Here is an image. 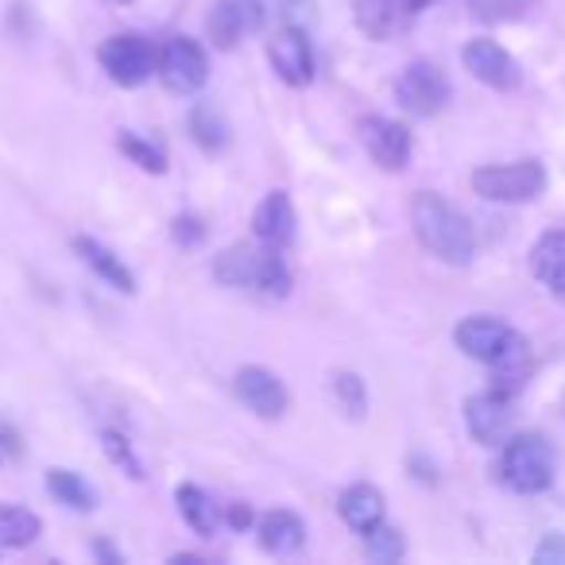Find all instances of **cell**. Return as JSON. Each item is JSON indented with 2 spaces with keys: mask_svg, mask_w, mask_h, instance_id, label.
<instances>
[{
  "mask_svg": "<svg viewBox=\"0 0 565 565\" xmlns=\"http://www.w3.org/2000/svg\"><path fill=\"white\" fill-rule=\"evenodd\" d=\"M454 341L469 361H480L495 372V384L500 392L515 395L526 380V369H531V353H526V341L519 330H511L508 322L492 315H472L465 318L454 330Z\"/></svg>",
  "mask_w": 565,
  "mask_h": 565,
  "instance_id": "1",
  "label": "cell"
},
{
  "mask_svg": "<svg viewBox=\"0 0 565 565\" xmlns=\"http://www.w3.org/2000/svg\"><path fill=\"white\" fill-rule=\"evenodd\" d=\"M411 228H415L418 244L449 267H469L477 256V236H472L469 217L434 190H418L411 198Z\"/></svg>",
  "mask_w": 565,
  "mask_h": 565,
  "instance_id": "2",
  "label": "cell"
},
{
  "mask_svg": "<svg viewBox=\"0 0 565 565\" xmlns=\"http://www.w3.org/2000/svg\"><path fill=\"white\" fill-rule=\"evenodd\" d=\"M213 279L233 291H252L264 299H287L291 295V264L282 256V248L271 244H228L217 259H213Z\"/></svg>",
  "mask_w": 565,
  "mask_h": 565,
  "instance_id": "3",
  "label": "cell"
},
{
  "mask_svg": "<svg viewBox=\"0 0 565 565\" xmlns=\"http://www.w3.org/2000/svg\"><path fill=\"white\" fill-rule=\"evenodd\" d=\"M557 472V454L550 446V438L542 434H515L503 441L500 454V480L519 495H539L554 484Z\"/></svg>",
  "mask_w": 565,
  "mask_h": 565,
  "instance_id": "4",
  "label": "cell"
},
{
  "mask_svg": "<svg viewBox=\"0 0 565 565\" xmlns=\"http://www.w3.org/2000/svg\"><path fill=\"white\" fill-rule=\"evenodd\" d=\"M472 190L484 202L495 205H523L542 198L546 190V167L539 159H519V163H492L472 171Z\"/></svg>",
  "mask_w": 565,
  "mask_h": 565,
  "instance_id": "5",
  "label": "cell"
},
{
  "mask_svg": "<svg viewBox=\"0 0 565 565\" xmlns=\"http://www.w3.org/2000/svg\"><path fill=\"white\" fill-rule=\"evenodd\" d=\"M97 63L109 74V82L125 89H136L143 82L159 78V47L140 32H120L97 47Z\"/></svg>",
  "mask_w": 565,
  "mask_h": 565,
  "instance_id": "6",
  "label": "cell"
},
{
  "mask_svg": "<svg viewBox=\"0 0 565 565\" xmlns=\"http://www.w3.org/2000/svg\"><path fill=\"white\" fill-rule=\"evenodd\" d=\"M449 94H454V86H449L446 71H441L438 63H430V58H415V63H407V71L395 78V102H399L403 113H411V117H438L441 109L449 105Z\"/></svg>",
  "mask_w": 565,
  "mask_h": 565,
  "instance_id": "7",
  "label": "cell"
},
{
  "mask_svg": "<svg viewBox=\"0 0 565 565\" xmlns=\"http://www.w3.org/2000/svg\"><path fill=\"white\" fill-rule=\"evenodd\" d=\"M159 82L171 94H198L210 82V55L190 35H174L159 47Z\"/></svg>",
  "mask_w": 565,
  "mask_h": 565,
  "instance_id": "8",
  "label": "cell"
},
{
  "mask_svg": "<svg viewBox=\"0 0 565 565\" xmlns=\"http://www.w3.org/2000/svg\"><path fill=\"white\" fill-rule=\"evenodd\" d=\"M264 0H217L205 17V35L217 51H233L236 43L264 28Z\"/></svg>",
  "mask_w": 565,
  "mask_h": 565,
  "instance_id": "9",
  "label": "cell"
},
{
  "mask_svg": "<svg viewBox=\"0 0 565 565\" xmlns=\"http://www.w3.org/2000/svg\"><path fill=\"white\" fill-rule=\"evenodd\" d=\"M233 387H236V399H241L256 418H267V423L282 418L287 407H291L287 384H282L271 369H264V364H244V369L233 376Z\"/></svg>",
  "mask_w": 565,
  "mask_h": 565,
  "instance_id": "10",
  "label": "cell"
},
{
  "mask_svg": "<svg viewBox=\"0 0 565 565\" xmlns=\"http://www.w3.org/2000/svg\"><path fill=\"white\" fill-rule=\"evenodd\" d=\"M461 58H465V71H469L480 86L495 89V94H511V89L523 86V71H519L515 55L503 51L495 40H469Z\"/></svg>",
  "mask_w": 565,
  "mask_h": 565,
  "instance_id": "11",
  "label": "cell"
},
{
  "mask_svg": "<svg viewBox=\"0 0 565 565\" xmlns=\"http://www.w3.org/2000/svg\"><path fill=\"white\" fill-rule=\"evenodd\" d=\"M511 423H515V407H511V395L500 387H488V392L465 399V426L480 446H503Z\"/></svg>",
  "mask_w": 565,
  "mask_h": 565,
  "instance_id": "12",
  "label": "cell"
},
{
  "mask_svg": "<svg viewBox=\"0 0 565 565\" xmlns=\"http://www.w3.org/2000/svg\"><path fill=\"white\" fill-rule=\"evenodd\" d=\"M361 143L380 171H407L411 151H415L411 128L399 125V120H392V117H364L361 120Z\"/></svg>",
  "mask_w": 565,
  "mask_h": 565,
  "instance_id": "13",
  "label": "cell"
},
{
  "mask_svg": "<svg viewBox=\"0 0 565 565\" xmlns=\"http://www.w3.org/2000/svg\"><path fill=\"white\" fill-rule=\"evenodd\" d=\"M267 58H271L275 74H279L287 86L302 89L315 82V47L307 40V28H282L271 43H267Z\"/></svg>",
  "mask_w": 565,
  "mask_h": 565,
  "instance_id": "14",
  "label": "cell"
},
{
  "mask_svg": "<svg viewBox=\"0 0 565 565\" xmlns=\"http://www.w3.org/2000/svg\"><path fill=\"white\" fill-rule=\"evenodd\" d=\"M418 12L415 0H353V20L372 43H387L411 24Z\"/></svg>",
  "mask_w": 565,
  "mask_h": 565,
  "instance_id": "15",
  "label": "cell"
},
{
  "mask_svg": "<svg viewBox=\"0 0 565 565\" xmlns=\"http://www.w3.org/2000/svg\"><path fill=\"white\" fill-rule=\"evenodd\" d=\"M252 233H256L259 244H271V248H291L295 233H299V213H295V202L282 190H271L264 202L252 213Z\"/></svg>",
  "mask_w": 565,
  "mask_h": 565,
  "instance_id": "16",
  "label": "cell"
},
{
  "mask_svg": "<svg viewBox=\"0 0 565 565\" xmlns=\"http://www.w3.org/2000/svg\"><path fill=\"white\" fill-rule=\"evenodd\" d=\"M256 539H259V550H264V554L291 557V554H299L302 542H307V523H302L299 511L275 508L256 519Z\"/></svg>",
  "mask_w": 565,
  "mask_h": 565,
  "instance_id": "17",
  "label": "cell"
},
{
  "mask_svg": "<svg viewBox=\"0 0 565 565\" xmlns=\"http://www.w3.org/2000/svg\"><path fill=\"white\" fill-rule=\"evenodd\" d=\"M74 252H78L82 264H86L89 271L97 275V279L109 282L113 291L136 295V275H132V267H128L125 259H120L113 248H105L102 241H94V236H74Z\"/></svg>",
  "mask_w": 565,
  "mask_h": 565,
  "instance_id": "18",
  "label": "cell"
},
{
  "mask_svg": "<svg viewBox=\"0 0 565 565\" xmlns=\"http://www.w3.org/2000/svg\"><path fill=\"white\" fill-rule=\"evenodd\" d=\"M531 271L534 279L554 295L565 307V233L554 228V233H542L531 248Z\"/></svg>",
  "mask_w": 565,
  "mask_h": 565,
  "instance_id": "19",
  "label": "cell"
},
{
  "mask_svg": "<svg viewBox=\"0 0 565 565\" xmlns=\"http://www.w3.org/2000/svg\"><path fill=\"white\" fill-rule=\"evenodd\" d=\"M338 508H341V519H345L356 534H369V531H376V526L384 523L387 503H384V492H380L376 484H369V480H356V484H349L345 492H341Z\"/></svg>",
  "mask_w": 565,
  "mask_h": 565,
  "instance_id": "20",
  "label": "cell"
},
{
  "mask_svg": "<svg viewBox=\"0 0 565 565\" xmlns=\"http://www.w3.org/2000/svg\"><path fill=\"white\" fill-rule=\"evenodd\" d=\"M186 128H190V140L205 151V156H221V151L233 143V128H228L225 113L210 102H198L186 117Z\"/></svg>",
  "mask_w": 565,
  "mask_h": 565,
  "instance_id": "21",
  "label": "cell"
},
{
  "mask_svg": "<svg viewBox=\"0 0 565 565\" xmlns=\"http://www.w3.org/2000/svg\"><path fill=\"white\" fill-rule=\"evenodd\" d=\"M174 508H179V515L186 519V526L194 534H202V539H213L221 526V508L213 503V495L205 492V488L198 484H179L174 488Z\"/></svg>",
  "mask_w": 565,
  "mask_h": 565,
  "instance_id": "22",
  "label": "cell"
},
{
  "mask_svg": "<svg viewBox=\"0 0 565 565\" xmlns=\"http://www.w3.org/2000/svg\"><path fill=\"white\" fill-rule=\"evenodd\" d=\"M43 534V519L20 503H0V550H24Z\"/></svg>",
  "mask_w": 565,
  "mask_h": 565,
  "instance_id": "23",
  "label": "cell"
},
{
  "mask_svg": "<svg viewBox=\"0 0 565 565\" xmlns=\"http://www.w3.org/2000/svg\"><path fill=\"white\" fill-rule=\"evenodd\" d=\"M117 148L148 174H167V167H171L167 143L159 140V136H140V132H128L125 128V132H117Z\"/></svg>",
  "mask_w": 565,
  "mask_h": 565,
  "instance_id": "24",
  "label": "cell"
},
{
  "mask_svg": "<svg viewBox=\"0 0 565 565\" xmlns=\"http://www.w3.org/2000/svg\"><path fill=\"white\" fill-rule=\"evenodd\" d=\"M47 492L71 511H94L97 508V492L89 488V480H82L74 469H51L47 472Z\"/></svg>",
  "mask_w": 565,
  "mask_h": 565,
  "instance_id": "25",
  "label": "cell"
},
{
  "mask_svg": "<svg viewBox=\"0 0 565 565\" xmlns=\"http://www.w3.org/2000/svg\"><path fill=\"white\" fill-rule=\"evenodd\" d=\"M330 392H333V399H338V407L345 411L353 423H361V418L369 415V384H364L356 372H349V369L333 372Z\"/></svg>",
  "mask_w": 565,
  "mask_h": 565,
  "instance_id": "26",
  "label": "cell"
},
{
  "mask_svg": "<svg viewBox=\"0 0 565 565\" xmlns=\"http://www.w3.org/2000/svg\"><path fill=\"white\" fill-rule=\"evenodd\" d=\"M531 9H539V0H469V17L488 28L515 24V20H523Z\"/></svg>",
  "mask_w": 565,
  "mask_h": 565,
  "instance_id": "27",
  "label": "cell"
},
{
  "mask_svg": "<svg viewBox=\"0 0 565 565\" xmlns=\"http://www.w3.org/2000/svg\"><path fill=\"white\" fill-rule=\"evenodd\" d=\"M364 550H369L372 562H384V565H387V562H399L403 550H407V542H403V531H399V526L380 523L376 531L364 534Z\"/></svg>",
  "mask_w": 565,
  "mask_h": 565,
  "instance_id": "28",
  "label": "cell"
},
{
  "mask_svg": "<svg viewBox=\"0 0 565 565\" xmlns=\"http://www.w3.org/2000/svg\"><path fill=\"white\" fill-rule=\"evenodd\" d=\"M102 449H105V457H109V461L117 465L120 472H128L132 480H143V461L136 457L132 441H128L120 430H102Z\"/></svg>",
  "mask_w": 565,
  "mask_h": 565,
  "instance_id": "29",
  "label": "cell"
},
{
  "mask_svg": "<svg viewBox=\"0 0 565 565\" xmlns=\"http://www.w3.org/2000/svg\"><path fill=\"white\" fill-rule=\"evenodd\" d=\"M205 233H210V228H205V221L198 217V213H179V217L171 221V236L179 248H202Z\"/></svg>",
  "mask_w": 565,
  "mask_h": 565,
  "instance_id": "30",
  "label": "cell"
},
{
  "mask_svg": "<svg viewBox=\"0 0 565 565\" xmlns=\"http://www.w3.org/2000/svg\"><path fill=\"white\" fill-rule=\"evenodd\" d=\"M279 20L291 28H310L318 20L315 0H279Z\"/></svg>",
  "mask_w": 565,
  "mask_h": 565,
  "instance_id": "31",
  "label": "cell"
},
{
  "mask_svg": "<svg viewBox=\"0 0 565 565\" xmlns=\"http://www.w3.org/2000/svg\"><path fill=\"white\" fill-rule=\"evenodd\" d=\"M534 562L542 565H565V534H546V539L539 542V550H534Z\"/></svg>",
  "mask_w": 565,
  "mask_h": 565,
  "instance_id": "32",
  "label": "cell"
},
{
  "mask_svg": "<svg viewBox=\"0 0 565 565\" xmlns=\"http://www.w3.org/2000/svg\"><path fill=\"white\" fill-rule=\"evenodd\" d=\"M225 523L233 526V531H248V526L256 523V519H252V508H248V503H228Z\"/></svg>",
  "mask_w": 565,
  "mask_h": 565,
  "instance_id": "33",
  "label": "cell"
},
{
  "mask_svg": "<svg viewBox=\"0 0 565 565\" xmlns=\"http://www.w3.org/2000/svg\"><path fill=\"white\" fill-rule=\"evenodd\" d=\"M113 4H132V0H113Z\"/></svg>",
  "mask_w": 565,
  "mask_h": 565,
  "instance_id": "34",
  "label": "cell"
},
{
  "mask_svg": "<svg viewBox=\"0 0 565 565\" xmlns=\"http://www.w3.org/2000/svg\"><path fill=\"white\" fill-rule=\"evenodd\" d=\"M0 457H4V449H0Z\"/></svg>",
  "mask_w": 565,
  "mask_h": 565,
  "instance_id": "35",
  "label": "cell"
}]
</instances>
